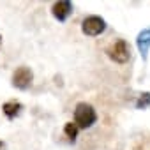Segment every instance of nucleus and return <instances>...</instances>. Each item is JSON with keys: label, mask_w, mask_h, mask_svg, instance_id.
Returning <instances> with one entry per match:
<instances>
[{"label": "nucleus", "mask_w": 150, "mask_h": 150, "mask_svg": "<svg viewBox=\"0 0 150 150\" xmlns=\"http://www.w3.org/2000/svg\"><path fill=\"white\" fill-rule=\"evenodd\" d=\"M97 122V113L92 104L88 103H78L74 108V124L78 129H90Z\"/></svg>", "instance_id": "1"}, {"label": "nucleus", "mask_w": 150, "mask_h": 150, "mask_svg": "<svg viewBox=\"0 0 150 150\" xmlns=\"http://www.w3.org/2000/svg\"><path fill=\"white\" fill-rule=\"evenodd\" d=\"M106 55L115 64H127L131 60V46L125 39H117L106 48Z\"/></svg>", "instance_id": "2"}, {"label": "nucleus", "mask_w": 150, "mask_h": 150, "mask_svg": "<svg viewBox=\"0 0 150 150\" xmlns=\"http://www.w3.org/2000/svg\"><path fill=\"white\" fill-rule=\"evenodd\" d=\"M104 30H106V21H104V18H101V16L92 14V16H87V18L81 21V32H83L85 35H88V37H97V35H101Z\"/></svg>", "instance_id": "3"}, {"label": "nucleus", "mask_w": 150, "mask_h": 150, "mask_svg": "<svg viewBox=\"0 0 150 150\" xmlns=\"http://www.w3.org/2000/svg\"><path fill=\"white\" fill-rule=\"evenodd\" d=\"M11 81H13V87H16L18 90H27V88L32 85V81H34V72H32L30 67L20 65V67H16V71L13 72Z\"/></svg>", "instance_id": "4"}, {"label": "nucleus", "mask_w": 150, "mask_h": 150, "mask_svg": "<svg viewBox=\"0 0 150 150\" xmlns=\"http://www.w3.org/2000/svg\"><path fill=\"white\" fill-rule=\"evenodd\" d=\"M72 4L69 2V0H58V2H55L51 6V14L55 20L58 21H65L71 14H72Z\"/></svg>", "instance_id": "5"}, {"label": "nucleus", "mask_w": 150, "mask_h": 150, "mask_svg": "<svg viewBox=\"0 0 150 150\" xmlns=\"http://www.w3.org/2000/svg\"><path fill=\"white\" fill-rule=\"evenodd\" d=\"M136 46H138V51L141 55L143 60L148 58V50H150V27L148 28H143L138 37H136Z\"/></svg>", "instance_id": "6"}, {"label": "nucleus", "mask_w": 150, "mask_h": 150, "mask_svg": "<svg viewBox=\"0 0 150 150\" xmlns=\"http://www.w3.org/2000/svg\"><path fill=\"white\" fill-rule=\"evenodd\" d=\"M21 110H23V104H21L20 101H16V99L6 101V103L2 104V111H4V115H6L9 120L16 118V117L21 113Z\"/></svg>", "instance_id": "7"}, {"label": "nucleus", "mask_w": 150, "mask_h": 150, "mask_svg": "<svg viewBox=\"0 0 150 150\" xmlns=\"http://www.w3.org/2000/svg\"><path fill=\"white\" fill-rule=\"evenodd\" d=\"M78 132H80V129H78V125L74 124V122H65V125H64V134L71 139V141H74L78 138Z\"/></svg>", "instance_id": "8"}, {"label": "nucleus", "mask_w": 150, "mask_h": 150, "mask_svg": "<svg viewBox=\"0 0 150 150\" xmlns=\"http://www.w3.org/2000/svg\"><path fill=\"white\" fill-rule=\"evenodd\" d=\"M150 106V92H141L136 99V108L138 110H146Z\"/></svg>", "instance_id": "9"}, {"label": "nucleus", "mask_w": 150, "mask_h": 150, "mask_svg": "<svg viewBox=\"0 0 150 150\" xmlns=\"http://www.w3.org/2000/svg\"><path fill=\"white\" fill-rule=\"evenodd\" d=\"M4 148V141H0V150H2Z\"/></svg>", "instance_id": "10"}, {"label": "nucleus", "mask_w": 150, "mask_h": 150, "mask_svg": "<svg viewBox=\"0 0 150 150\" xmlns=\"http://www.w3.org/2000/svg\"><path fill=\"white\" fill-rule=\"evenodd\" d=\"M0 44H2V35H0Z\"/></svg>", "instance_id": "11"}]
</instances>
